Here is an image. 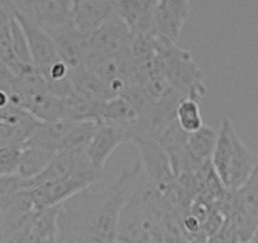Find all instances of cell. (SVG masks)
<instances>
[{
  "label": "cell",
  "mask_w": 258,
  "mask_h": 243,
  "mask_svg": "<svg viewBox=\"0 0 258 243\" xmlns=\"http://www.w3.org/2000/svg\"><path fill=\"white\" fill-rule=\"evenodd\" d=\"M140 153V165L146 180L171 203L176 178L167 153L157 140L140 137L132 141Z\"/></svg>",
  "instance_id": "7a4b0ae2"
},
{
  "label": "cell",
  "mask_w": 258,
  "mask_h": 243,
  "mask_svg": "<svg viewBox=\"0 0 258 243\" xmlns=\"http://www.w3.org/2000/svg\"><path fill=\"white\" fill-rule=\"evenodd\" d=\"M0 6L6 8L11 14H14L17 11L16 0H0Z\"/></svg>",
  "instance_id": "9a60e30c"
},
{
  "label": "cell",
  "mask_w": 258,
  "mask_h": 243,
  "mask_svg": "<svg viewBox=\"0 0 258 243\" xmlns=\"http://www.w3.org/2000/svg\"><path fill=\"white\" fill-rule=\"evenodd\" d=\"M123 143H126V137L121 131L98 122V127L88 147V157L91 165L103 171L108 158Z\"/></svg>",
  "instance_id": "9c48e42d"
},
{
  "label": "cell",
  "mask_w": 258,
  "mask_h": 243,
  "mask_svg": "<svg viewBox=\"0 0 258 243\" xmlns=\"http://www.w3.org/2000/svg\"><path fill=\"white\" fill-rule=\"evenodd\" d=\"M218 132L208 126H203L199 131L188 133L186 138L187 152L192 162L198 166L210 162L217 142Z\"/></svg>",
  "instance_id": "8fae6325"
},
{
  "label": "cell",
  "mask_w": 258,
  "mask_h": 243,
  "mask_svg": "<svg viewBox=\"0 0 258 243\" xmlns=\"http://www.w3.org/2000/svg\"><path fill=\"white\" fill-rule=\"evenodd\" d=\"M57 52L71 71L84 66L89 53V34L79 31L74 23L49 32Z\"/></svg>",
  "instance_id": "52a82bcc"
},
{
  "label": "cell",
  "mask_w": 258,
  "mask_h": 243,
  "mask_svg": "<svg viewBox=\"0 0 258 243\" xmlns=\"http://www.w3.org/2000/svg\"><path fill=\"white\" fill-rule=\"evenodd\" d=\"M141 171L140 161L120 171L110 187H93L62 203L57 243H118L119 213Z\"/></svg>",
  "instance_id": "6da1fadb"
},
{
  "label": "cell",
  "mask_w": 258,
  "mask_h": 243,
  "mask_svg": "<svg viewBox=\"0 0 258 243\" xmlns=\"http://www.w3.org/2000/svg\"><path fill=\"white\" fill-rule=\"evenodd\" d=\"M150 243H163V242H161V240H152V242Z\"/></svg>",
  "instance_id": "e0dca14e"
},
{
  "label": "cell",
  "mask_w": 258,
  "mask_h": 243,
  "mask_svg": "<svg viewBox=\"0 0 258 243\" xmlns=\"http://www.w3.org/2000/svg\"><path fill=\"white\" fill-rule=\"evenodd\" d=\"M249 243H250V242H249Z\"/></svg>",
  "instance_id": "ffe728a7"
},
{
  "label": "cell",
  "mask_w": 258,
  "mask_h": 243,
  "mask_svg": "<svg viewBox=\"0 0 258 243\" xmlns=\"http://www.w3.org/2000/svg\"><path fill=\"white\" fill-rule=\"evenodd\" d=\"M76 2H80V0H71V3H76Z\"/></svg>",
  "instance_id": "ac0fdd59"
},
{
  "label": "cell",
  "mask_w": 258,
  "mask_h": 243,
  "mask_svg": "<svg viewBox=\"0 0 258 243\" xmlns=\"http://www.w3.org/2000/svg\"><path fill=\"white\" fill-rule=\"evenodd\" d=\"M16 12L33 19L48 33L73 23L71 0H28Z\"/></svg>",
  "instance_id": "5b68a950"
},
{
  "label": "cell",
  "mask_w": 258,
  "mask_h": 243,
  "mask_svg": "<svg viewBox=\"0 0 258 243\" xmlns=\"http://www.w3.org/2000/svg\"><path fill=\"white\" fill-rule=\"evenodd\" d=\"M8 240V233H7L6 224H4L3 215L0 213V243H6Z\"/></svg>",
  "instance_id": "2e32d148"
},
{
  "label": "cell",
  "mask_w": 258,
  "mask_h": 243,
  "mask_svg": "<svg viewBox=\"0 0 258 243\" xmlns=\"http://www.w3.org/2000/svg\"><path fill=\"white\" fill-rule=\"evenodd\" d=\"M0 64H4V63H3V61H2V58H0Z\"/></svg>",
  "instance_id": "d6986e66"
},
{
  "label": "cell",
  "mask_w": 258,
  "mask_h": 243,
  "mask_svg": "<svg viewBox=\"0 0 258 243\" xmlns=\"http://www.w3.org/2000/svg\"><path fill=\"white\" fill-rule=\"evenodd\" d=\"M56 152L36 147V146H23L19 160L17 176L23 181H29L38 176L49 165Z\"/></svg>",
  "instance_id": "30bf717a"
},
{
  "label": "cell",
  "mask_w": 258,
  "mask_h": 243,
  "mask_svg": "<svg viewBox=\"0 0 258 243\" xmlns=\"http://www.w3.org/2000/svg\"><path fill=\"white\" fill-rule=\"evenodd\" d=\"M115 16V0H80L73 3L74 26L86 34L93 33Z\"/></svg>",
  "instance_id": "ba28073f"
},
{
  "label": "cell",
  "mask_w": 258,
  "mask_h": 243,
  "mask_svg": "<svg viewBox=\"0 0 258 243\" xmlns=\"http://www.w3.org/2000/svg\"><path fill=\"white\" fill-rule=\"evenodd\" d=\"M11 33H12V46H13L14 54H16L19 64L23 66H33L26 33H24L23 28H22V26L19 24L18 19H17L14 16L12 17V21H11Z\"/></svg>",
  "instance_id": "4fadbf2b"
},
{
  "label": "cell",
  "mask_w": 258,
  "mask_h": 243,
  "mask_svg": "<svg viewBox=\"0 0 258 243\" xmlns=\"http://www.w3.org/2000/svg\"><path fill=\"white\" fill-rule=\"evenodd\" d=\"M190 12V0H157L153 13V36L177 43Z\"/></svg>",
  "instance_id": "8992f818"
},
{
  "label": "cell",
  "mask_w": 258,
  "mask_h": 243,
  "mask_svg": "<svg viewBox=\"0 0 258 243\" xmlns=\"http://www.w3.org/2000/svg\"><path fill=\"white\" fill-rule=\"evenodd\" d=\"M103 171L98 170L94 166L83 168L71 175L70 177L58 181L51 185H41V187L27 189L31 194L36 210L47 209V208L61 205L68 202L75 195L80 194L84 190L94 187L100 180Z\"/></svg>",
  "instance_id": "3957f363"
},
{
  "label": "cell",
  "mask_w": 258,
  "mask_h": 243,
  "mask_svg": "<svg viewBox=\"0 0 258 243\" xmlns=\"http://www.w3.org/2000/svg\"><path fill=\"white\" fill-rule=\"evenodd\" d=\"M175 119L185 133L199 131L204 126L199 101L195 99H182L175 109Z\"/></svg>",
  "instance_id": "7c38bea8"
},
{
  "label": "cell",
  "mask_w": 258,
  "mask_h": 243,
  "mask_svg": "<svg viewBox=\"0 0 258 243\" xmlns=\"http://www.w3.org/2000/svg\"><path fill=\"white\" fill-rule=\"evenodd\" d=\"M21 152L22 146H0V176L17 175L19 160H21Z\"/></svg>",
  "instance_id": "5bb4252c"
},
{
  "label": "cell",
  "mask_w": 258,
  "mask_h": 243,
  "mask_svg": "<svg viewBox=\"0 0 258 243\" xmlns=\"http://www.w3.org/2000/svg\"><path fill=\"white\" fill-rule=\"evenodd\" d=\"M132 39L133 33L131 29L115 16L89 34L88 57L128 54L131 53Z\"/></svg>",
  "instance_id": "277c9868"
}]
</instances>
